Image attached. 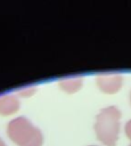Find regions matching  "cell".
Listing matches in <instances>:
<instances>
[{
	"label": "cell",
	"mask_w": 131,
	"mask_h": 146,
	"mask_svg": "<svg viewBox=\"0 0 131 146\" xmlns=\"http://www.w3.org/2000/svg\"><path fill=\"white\" fill-rule=\"evenodd\" d=\"M7 133L10 140L18 146H42L43 144L41 130L24 116L11 120L8 123Z\"/></svg>",
	"instance_id": "2"
},
{
	"label": "cell",
	"mask_w": 131,
	"mask_h": 146,
	"mask_svg": "<svg viewBox=\"0 0 131 146\" xmlns=\"http://www.w3.org/2000/svg\"><path fill=\"white\" fill-rule=\"evenodd\" d=\"M0 146H7V145H6L5 143H3V140H2L1 138H0Z\"/></svg>",
	"instance_id": "8"
},
{
	"label": "cell",
	"mask_w": 131,
	"mask_h": 146,
	"mask_svg": "<svg viewBox=\"0 0 131 146\" xmlns=\"http://www.w3.org/2000/svg\"><path fill=\"white\" fill-rule=\"evenodd\" d=\"M130 103H131V92H130Z\"/></svg>",
	"instance_id": "9"
},
{
	"label": "cell",
	"mask_w": 131,
	"mask_h": 146,
	"mask_svg": "<svg viewBox=\"0 0 131 146\" xmlns=\"http://www.w3.org/2000/svg\"><path fill=\"white\" fill-rule=\"evenodd\" d=\"M59 86L63 90H65L66 92H75L77 91L81 86H82V79L80 76H69V78H65L62 79L59 81Z\"/></svg>",
	"instance_id": "5"
},
{
	"label": "cell",
	"mask_w": 131,
	"mask_h": 146,
	"mask_svg": "<svg viewBox=\"0 0 131 146\" xmlns=\"http://www.w3.org/2000/svg\"><path fill=\"white\" fill-rule=\"evenodd\" d=\"M121 112L116 106L103 108L96 116L95 131L97 139L106 146H115L120 132Z\"/></svg>",
	"instance_id": "1"
},
{
	"label": "cell",
	"mask_w": 131,
	"mask_h": 146,
	"mask_svg": "<svg viewBox=\"0 0 131 146\" xmlns=\"http://www.w3.org/2000/svg\"><path fill=\"white\" fill-rule=\"evenodd\" d=\"M129 146H131V144H130V145H129Z\"/></svg>",
	"instance_id": "11"
},
{
	"label": "cell",
	"mask_w": 131,
	"mask_h": 146,
	"mask_svg": "<svg viewBox=\"0 0 131 146\" xmlns=\"http://www.w3.org/2000/svg\"><path fill=\"white\" fill-rule=\"evenodd\" d=\"M124 131H125V135L126 137L131 140V120H129L126 123H125V127H124Z\"/></svg>",
	"instance_id": "7"
},
{
	"label": "cell",
	"mask_w": 131,
	"mask_h": 146,
	"mask_svg": "<svg viewBox=\"0 0 131 146\" xmlns=\"http://www.w3.org/2000/svg\"><path fill=\"white\" fill-rule=\"evenodd\" d=\"M19 108V102L14 95H1L0 96V114L10 115L17 112Z\"/></svg>",
	"instance_id": "4"
},
{
	"label": "cell",
	"mask_w": 131,
	"mask_h": 146,
	"mask_svg": "<svg viewBox=\"0 0 131 146\" xmlns=\"http://www.w3.org/2000/svg\"><path fill=\"white\" fill-rule=\"evenodd\" d=\"M90 146H95V145H90Z\"/></svg>",
	"instance_id": "10"
},
{
	"label": "cell",
	"mask_w": 131,
	"mask_h": 146,
	"mask_svg": "<svg viewBox=\"0 0 131 146\" xmlns=\"http://www.w3.org/2000/svg\"><path fill=\"white\" fill-rule=\"evenodd\" d=\"M97 84L103 92L115 94L123 84V78L117 73H103L97 76Z\"/></svg>",
	"instance_id": "3"
},
{
	"label": "cell",
	"mask_w": 131,
	"mask_h": 146,
	"mask_svg": "<svg viewBox=\"0 0 131 146\" xmlns=\"http://www.w3.org/2000/svg\"><path fill=\"white\" fill-rule=\"evenodd\" d=\"M34 91H35V88H34V87H28V88H23V89L19 91V94H21L22 96H24V97H27V96H31Z\"/></svg>",
	"instance_id": "6"
}]
</instances>
